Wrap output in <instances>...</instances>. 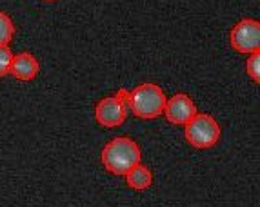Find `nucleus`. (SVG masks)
I'll use <instances>...</instances> for the list:
<instances>
[{
  "mask_svg": "<svg viewBox=\"0 0 260 207\" xmlns=\"http://www.w3.org/2000/svg\"><path fill=\"white\" fill-rule=\"evenodd\" d=\"M100 162L108 172L115 177H124L127 171L142 162V151L133 138L117 136L102 147Z\"/></svg>",
  "mask_w": 260,
  "mask_h": 207,
  "instance_id": "f257e3e1",
  "label": "nucleus"
},
{
  "mask_svg": "<svg viewBox=\"0 0 260 207\" xmlns=\"http://www.w3.org/2000/svg\"><path fill=\"white\" fill-rule=\"evenodd\" d=\"M166 100H168V96L158 84L146 82L139 84L131 89L127 108L140 120H155L164 111Z\"/></svg>",
  "mask_w": 260,
  "mask_h": 207,
  "instance_id": "f03ea898",
  "label": "nucleus"
},
{
  "mask_svg": "<svg viewBox=\"0 0 260 207\" xmlns=\"http://www.w3.org/2000/svg\"><path fill=\"white\" fill-rule=\"evenodd\" d=\"M220 124L209 113H197L186 125H184V138L195 149H211L220 140Z\"/></svg>",
  "mask_w": 260,
  "mask_h": 207,
  "instance_id": "7ed1b4c3",
  "label": "nucleus"
},
{
  "mask_svg": "<svg viewBox=\"0 0 260 207\" xmlns=\"http://www.w3.org/2000/svg\"><path fill=\"white\" fill-rule=\"evenodd\" d=\"M230 44L237 53L251 55L260 51V24L255 18L237 22L230 31Z\"/></svg>",
  "mask_w": 260,
  "mask_h": 207,
  "instance_id": "20e7f679",
  "label": "nucleus"
},
{
  "mask_svg": "<svg viewBox=\"0 0 260 207\" xmlns=\"http://www.w3.org/2000/svg\"><path fill=\"white\" fill-rule=\"evenodd\" d=\"M127 115H129V108L124 102H120L115 95L106 96V98L96 102L95 118L96 124L102 127H108V129L120 127L127 120Z\"/></svg>",
  "mask_w": 260,
  "mask_h": 207,
  "instance_id": "39448f33",
  "label": "nucleus"
},
{
  "mask_svg": "<svg viewBox=\"0 0 260 207\" xmlns=\"http://www.w3.org/2000/svg\"><path fill=\"white\" fill-rule=\"evenodd\" d=\"M197 113L199 111H197V104L193 102V98L189 95H186V93H177V95L166 100L162 115H164L169 124L186 125Z\"/></svg>",
  "mask_w": 260,
  "mask_h": 207,
  "instance_id": "423d86ee",
  "label": "nucleus"
},
{
  "mask_svg": "<svg viewBox=\"0 0 260 207\" xmlns=\"http://www.w3.org/2000/svg\"><path fill=\"white\" fill-rule=\"evenodd\" d=\"M39 71H40V64L33 53L22 51L13 55V62H11V69H9L11 77H15L20 82H31V80L37 78Z\"/></svg>",
  "mask_w": 260,
  "mask_h": 207,
  "instance_id": "0eeeda50",
  "label": "nucleus"
},
{
  "mask_svg": "<svg viewBox=\"0 0 260 207\" xmlns=\"http://www.w3.org/2000/svg\"><path fill=\"white\" fill-rule=\"evenodd\" d=\"M124 177H126L127 186H129L131 189H135V191H146V189H149V187H151V184H153L151 169L146 167L142 162L135 165L131 171H127Z\"/></svg>",
  "mask_w": 260,
  "mask_h": 207,
  "instance_id": "6e6552de",
  "label": "nucleus"
},
{
  "mask_svg": "<svg viewBox=\"0 0 260 207\" xmlns=\"http://www.w3.org/2000/svg\"><path fill=\"white\" fill-rule=\"evenodd\" d=\"M15 37V24L8 13L0 11V46H9Z\"/></svg>",
  "mask_w": 260,
  "mask_h": 207,
  "instance_id": "1a4fd4ad",
  "label": "nucleus"
},
{
  "mask_svg": "<svg viewBox=\"0 0 260 207\" xmlns=\"http://www.w3.org/2000/svg\"><path fill=\"white\" fill-rule=\"evenodd\" d=\"M246 73L255 84H260V51L247 55L246 60Z\"/></svg>",
  "mask_w": 260,
  "mask_h": 207,
  "instance_id": "9d476101",
  "label": "nucleus"
},
{
  "mask_svg": "<svg viewBox=\"0 0 260 207\" xmlns=\"http://www.w3.org/2000/svg\"><path fill=\"white\" fill-rule=\"evenodd\" d=\"M11 62H13V51H11V48L9 46H0V78L9 75Z\"/></svg>",
  "mask_w": 260,
  "mask_h": 207,
  "instance_id": "9b49d317",
  "label": "nucleus"
},
{
  "mask_svg": "<svg viewBox=\"0 0 260 207\" xmlns=\"http://www.w3.org/2000/svg\"><path fill=\"white\" fill-rule=\"evenodd\" d=\"M115 96H117L120 102H124L127 106L129 104V96H131V89H126V87H120V89L115 93Z\"/></svg>",
  "mask_w": 260,
  "mask_h": 207,
  "instance_id": "f8f14e48",
  "label": "nucleus"
},
{
  "mask_svg": "<svg viewBox=\"0 0 260 207\" xmlns=\"http://www.w3.org/2000/svg\"><path fill=\"white\" fill-rule=\"evenodd\" d=\"M44 2H56V0H44Z\"/></svg>",
  "mask_w": 260,
  "mask_h": 207,
  "instance_id": "ddd939ff",
  "label": "nucleus"
}]
</instances>
